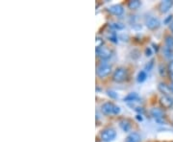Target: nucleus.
Masks as SVG:
<instances>
[{
    "mask_svg": "<svg viewBox=\"0 0 173 142\" xmlns=\"http://www.w3.org/2000/svg\"><path fill=\"white\" fill-rule=\"evenodd\" d=\"M101 110L102 112L106 115H117L120 113V108L115 106L112 102L104 103L101 107Z\"/></svg>",
    "mask_w": 173,
    "mask_h": 142,
    "instance_id": "nucleus-1",
    "label": "nucleus"
},
{
    "mask_svg": "<svg viewBox=\"0 0 173 142\" xmlns=\"http://www.w3.org/2000/svg\"><path fill=\"white\" fill-rule=\"evenodd\" d=\"M111 71H112V65L106 62H100L96 68V74L99 78H104L108 76L111 73Z\"/></svg>",
    "mask_w": 173,
    "mask_h": 142,
    "instance_id": "nucleus-2",
    "label": "nucleus"
},
{
    "mask_svg": "<svg viewBox=\"0 0 173 142\" xmlns=\"http://www.w3.org/2000/svg\"><path fill=\"white\" fill-rule=\"evenodd\" d=\"M117 136V131L113 128H107L101 131L100 133V139L104 142L113 141Z\"/></svg>",
    "mask_w": 173,
    "mask_h": 142,
    "instance_id": "nucleus-3",
    "label": "nucleus"
},
{
    "mask_svg": "<svg viewBox=\"0 0 173 142\" xmlns=\"http://www.w3.org/2000/svg\"><path fill=\"white\" fill-rule=\"evenodd\" d=\"M127 76V71L124 67H118L115 69L113 75V80L117 83H121L123 82Z\"/></svg>",
    "mask_w": 173,
    "mask_h": 142,
    "instance_id": "nucleus-4",
    "label": "nucleus"
},
{
    "mask_svg": "<svg viewBox=\"0 0 173 142\" xmlns=\"http://www.w3.org/2000/svg\"><path fill=\"white\" fill-rule=\"evenodd\" d=\"M96 55L101 60H109L112 57V51L105 46H102L100 48L96 49Z\"/></svg>",
    "mask_w": 173,
    "mask_h": 142,
    "instance_id": "nucleus-5",
    "label": "nucleus"
},
{
    "mask_svg": "<svg viewBox=\"0 0 173 142\" xmlns=\"http://www.w3.org/2000/svg\"><path fill=\"white\" fill-rule=\"evenodd\" d=\"M145 24H146V26H147V28H149L151 30H155V29L160 27L161 22L158 18L149 15V17L145 18Z\"/></svg>",
    "mask_w": 173,
    "mask_h": 142,
    "instance_id": "nucleus-6",
    "label": "nucleus"
},
{
    "mask_svg": "<svg viewBox=\"0 0 173 142\" xmlns=\"http://www.w3.org/2000/svg\"><path fill=\"white\" fill-rule=\"evenodd\" d=\"M160 104L165 109H170L173 106V98H171L170 96L162 95L160 98Z\"/></svg>",
    "mask_w": 173,
    "mask_h": 142,
    "instance_id": "nucleus-7",
    "label": "nucleus"
},
{
    "mask_svg": "<svg viewBox=\"0 0 173 142\" xmlns=\"http://www.w3.org/2000/svg\"><path fill=\"white\" fill-rule=\"evenodd\" d=\"M172 6H173V1H171V0H165V1H162L160 3L159 10L161 13L165 14V13L168 12Z\"/></svg>",
    "mask_w": 173,
    "mask_h": 142,
    "instance_id": "nucleus-8",
    "label": "nucleus"
},
{
    "mask_svg": "<svg viewBox=\"0 0 173 142\" xmlns=\"http://www.w3.org/2000/svg\"><path fill=\"white\" fill-rule=\"evenodd\" d=\"M109 12L114 15H117V17H119V15H121L124 13V9L120 4H115L109 8Z\"/></svg>",
    "mask_w": 173,
    "mask_h": 142,
    "instance_id": "nucleus-9",
    "label": "nucleus"
},
{
    "mask_svg": "<svg viewBox=\"0 0 173 142\" xmlns=\"http://www.w3.org/2000/svg\"><path fill=\"white\" fill-rule=\"evenodd\" d=\"M151 115L158 121V122H161L162 118H164V112H162V110L161 109H158V108H154L151 109Z\"/></svg>",
    "mask_w": 173,
    "mask_h": 142,
    "instance_id": "nucleus-10",
    "label": "nucleus"
},
{
    "mask_svg": "<svg viewBox=\"0 0 173 142\" xmlns=\"http://www.w3.org/2000/svg\"><path fill=\"white\" fill-rule=\"evenodd\" d=\"M158 88L159 90L164 94V95H166V96H170V93H171V87H168L167 85H165V83H160L159 86H158Z\"/></svg>",
    "mask_w": 173,
    "mask_h": 142,
    "instance_id": "nucleus-11",
    "label": "nucleus"
},
{
    "mask_svg": "<svg viewBox=\"0 0 173 142\" xmlns=\"http://www.w3.org/2000/svg\"><path fill=\"white\" fill-rule=\"evenodd\" d=\"M125 142H140V135L138 133H131L126 137Z\"/></svg>",
    "mask_w": 173,
    "mask_h": 142,
    "instance_id": "nucleus-12",
    "label": "nucleus"
},
{
    "mask_svg": "<svg viewBox=\"0 0 173 142\" xmlns=\"http://www.w3.org/2000/svg\"><path fill=\"white\" fill-rule=\"evenodd\" d=\"M138 99H139L138 93L131 92V93L128 94L127 96L124 97V101H125V102H134V101H136V100H138Z\"/></svg>",
    "mask_w": 173,
    "mask_h": 142,
    "instance_id": "nucleus-13",
    "label": "nucleus"
},
{
    "mask_svg": "<svg viewBox=\"0 0 173 142\" xmlns=\"http://www.w3.org/2000/svg\"><path fill=\"white\" fill-rule=\"evenodd\" d=\"M119 126L124 131H128L131 130V124H130V122L128 120H125V119L121 120L119 122Z\"/></svg>",
    "mask_w": 173,
    "mask_h": 142,
    "instance_id": "nucleus-14",
    "label": "nucleus"
},
{
    "mask_svg": "<svg viewBox=\"0 0 173 142\" xmlns=\"http://www.w3.org/2000/svg\"><path fill=\"white\" fill-rule=\"evenodd\" d=\"M140 1L139 0H131V1L128 2V8L131 10H137L140 7Z\"/></svg>",
    "mask_w": 173,
    "mask_h": 142,
    "instance_id": "nucleus-15",
    "label": "nucleus"
},
{
    "mask_svg": "<svg viewBox=\"0 0 173 142\" xmlns=\"http://www.w3.org/2000/svg\"><path fill=\"white\" fill-rule=\"evenodd\" d=\"M110 27L113 30H122L125 26L121 22H113V23H110Z\"/></svg>",
    "mask_w": 173,
    "mask_h": 142,
    "instance_id": "nucleus-16",
    "label": "nucleus"
},
{
    "mask_svg": "<svg viewBox=\"0 0 173 142\" xmlns=\"http://www.w3.org/2000/svg\"><path fill=\"white\" fill-rule=\"evenodd\" d=\"M146 78H147V74H146L145 71H139V74H138V77H137V81L139 83H143L146 80Z\"/></svg>",
    "mask_w": 173,
    "mask_h": 142,
    "instance_id": "nucleus-17",
    "label": "nucleus"
},
{
    "mask_svg": "<svg viewBox=\"0 0 173 142\" xmlns=\"http://www.w3.org/2000/svg\"><path fill=\"white\" fill-rule=\"evenodd\" d=\"M165 46L170 49H173V36H165Z\"/></svg>",
    "mask_w": 173,
    "mask_h": 142,
    "instance_id": "nucleus-18",
    "label": "nucleus"
},
{
    "mask_svg": "<svg viewBox=\"0 0 173 142\" xmlns=\"http://www.w3.org/2000/svg\"><path fill=\"white\" fill-rule=\"evenodd\" d=\"M164 54H165V56L166 57V58H170L171 56H172V49H170V48H168V47H165V49H164Z\"/></svg>",
    "mask_w": 173,
    "mask_h": 142,
    "instance_id": "nucleus-19",
    "label": "nucleus"
},
{
    "mask_svg": "<svg viewBox=\"0 0 173 142\" xmlns=\"http://www.w3.org/2000/svg\"><path fill=\"white\" fill-rule=\"evenodd\" d=\"M103 46V39L100 38H96V49Z\"/></svg>",
    "mask_w": 173,
    "mask_h": 142,
    "instance_id": "nucleus-20",
    "label": "nucleus"
},
{
    "mask_svg": "<svg viewBox=\"0 0 173 142\" xmlns=\"http://www.w3.org/2000/svg\"><path fill=\"white\" fill-rule=\"evenodd\" d=\"M108 95L110 97H112V98H117V94L115 93L114 91H113V90H108Z\"/></svg>",
    "mask_w": 173,
    "mask_h": 142,
    "instance_id": "nucleus-21",
    "label": "nucleus"
},
{
    "mask_svg": "<svg viewBox=\"0 0 173 142\" xmlns=\"http://www.w3.org/2000/svg\"><path fill=\"white\" fill-rule=\"evenodd\" d=\"M168 70L169 72L171 73V74H173V61H171L169 62V65H168Z\"/></svg>",
    "mask_w": 173,
    "mask_h": 142,
    "instance_id": "nucleus-22",
    "label": "nucleus"
},
{
    "mask_svg": "<svg viewBox=\"0 0 173 142\" xmlns=\"http://www.w3.org/2000/svg\"><path fill=\"white\" fill-rule=\"evenodd\" d=\"M145 54H146V56H147V57H150V56L152 55V50H151V48H149V47H148V48H146V49H145Z\"/></svg>",
    "mask_w": 173,
    "mask_h": 142,
    "instance_id": "nucleus-23",
    "label": "nucleus"
},
{
    "mask_svg": "<svg viewBox=\"0 0 173 142\" xmlns=\"http://www.w3.org/2000/svg\"><path fill=\"white\" fill-rule=\"evenodd\" d=\"M171 19H172V15H169V17L165 20V24H168Z\"/></svg>",
    "mask_w": 173,
    "mask_h": 142,
    "instance_id": "nucleus-24",
    "label": "nucleus"
},
{
    "mask_svg": "<svg viewBox=\"0 0 173 142\" xmlns=\"http://www.w3.org/2000/svg\"><path fill=\"white\" fill-rule=\"evenodd\" d=\"M170 30L172 31V33H173V22L170 23Z\"/></svg>",
    "mask_w": 173,
    "mask_h": 142,
    "instance_id": "nucleus-25",
    "label": "nucleus"
},
{
    "mask_svg": "<svg viewBox=\"0 0 173 142\" xmlns=\"http://www.w3.org/2000/svg\"><path fill=\"white\" fill-rule=\"evenodd\" d=\"M170 79H171V81H172V83H173V74L170 75Z\"/></svg>",
    "mask_w": 173,
    "mask_h": 142,
    "instance_id": "nucleus-26",
    "label": "nucleus"
},
{
    "mask_svg": "<svg viewBox=\"0 0 173 142\" xmlns=\"http://www.w3.org/2000/svg\"><path fill=\"white\" fill-rule=\"evenodd\" d=\"M170 87H171V90H172V92H173V83H172V85L170 86Z\"/></svg>",
    "mask_w": 173,
    "mask_h": 142,
    "instance_id": "nucleus-27",
    "label": "nucleus"
}]
</instances>
